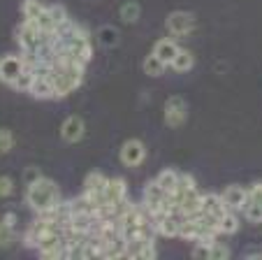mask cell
Wrapping results in <instances>:
<instances>
[{
  "instance_id": "6da1fadb",
  "label": "cell",
  "mask_w": 262,
  "mask_h": 260,
  "mask_svg": "<svg viewBox=\"0 0 262 260\" xmlns=\"http://www.w3.org/2000/svg\"><path fill=\"white\" fill-rule=\"evenodd\" d=\"M58 202H60V191L56 186V182H51L49 177H40L35 184H30L26 188V205L33 211H37V214L54 209Z\"/></svg>"
},
{
  "instance_id": "7a4b0ae2",
  "label": "cell",
  "mask_w": 262,
  "mask_h": 260,
  "mask_svg": "<svg viewBox=\"0 0 262 260\" xmlns=\"http://www.w3.org/2000/svg\"><path fill=\"white\" fill-rule=\"evenodd\" d=\"M84 68L86 65L81 63H54L51 82L56 89V98H65L74 89H79L81 79H84Z\"/></svg>"
},
{
  "instance_id": "3957f363",
  "label": "cell",
  "mask_w": 262,
  "mask_h": 260,
  "mask_svg": "<svg viewBox=\"0 0 262 260\" xmlns=\"http://www.w3.org/2000/svg\"><path fill=\"white\" fill-rule=\"evenodd\" d=\"M188 118V103L181 95H172L165 100V123L169 128H179Z\"/></svg>"
},
{
  "instance_id": "277c9868",
  "label": "cell",
  "mask_w": 262,
  "mask_h": 260,
  "mask_svg": "<svg viewBox=\"0 0 262 260\" xmlns=\"http://www.w3.org/2000/svg\"><path fill=\"white\" fill-rule=\"evenodd\" d=\"M165 26H167L169 35H174V37H183V35L193 33V28H195V16L190 14V12L177 10V12H172V14L167 16Z\"/></svg>"
},
{
  "instance_id": "5b68a950",
  "label": "cell",
  "mask_w": 262,
  "mask_h": 260,
  "mask_svg": "<svg viewBox=\"0 0 262 260\" xmlns=\"http://www.w3.org/2000/svg\"><path fill=\"white\" fill-rule=\"evenodd\" d=\"M119 156L125 167H139L146 158V147H144L142 139H128V142H123Z\"/></svg>"
},
{
  "instance_id": "8992f818",
  "label": "cell",
  "mask_w": 262,
  "mask_h": 260,
  "mask_svg": "<svg viewBox=\"0 0 262 260\" xmlns=\"http://www.w3.org/2000/svg\"><path fill=\"white\" fill-rule=\"evenodd\" d=\"M24 58H21V54H7L0 58V82L7 84V86H12V84L16 82V77H19L21 72H24Z\"/></svg>"
},
{
  "instance_id": "52a82bcc",
  "label": "cell",
  "mask_w": 262,
  "mask_h": 260,
  "mask_svg": "<svg viewBox=\"0 0 262 260\" xmlns=\"http://www.w3.org/2000/svg\"><path fill=\"white\" fill-rule=\"evenodd\" d=\"M86 133V123L81 116H77V114H72V116H68L63 121V126H60V137H63V142L68 144H77L81 137H84Z\"/></svg>"
},
{
  "instance_id": "ba28073f",
  "label": "cell",
  "mask_w": 262,
  "mask_h": 260,
  "mask_svg": "<svg viewBox=\"0 0 262 260\" xmlns=\"http://www.w3.org/2000/svg\"><path fill=\"white\" fill-rule=\"evenodd\" d=\"M221 197L230 211H244L246 200H248V188L232 184V186H225V191L221 193Z\"/></svg>"
},
{
  "instance_id": "9c48e42d",
  "label": "cell",
  "mask_w": 262,
  "mask_h": 260,
  "mask_svg": "<svg viewBox=\"0 0 262 260\" xmlns=\"http://www.w3.org/2000/svg\"><path fill=\"white\" fill-rule=\"evenodd\" d=\"M165 197H167V193L160 188V184L156 182H148L146 186H144V195H142V205L146 207L148 211H156V209H160L163 207V202H165Z\"/></svg>"
},
{
  "instance_id": "30bf717a",
  "label": "cell",
  "mask_w": 262,
  "mask_h": 260,
  "mask_svg": "<svg viewBox=\"0 0 262 260\" xmlns=\"http://www.w3.org/2000/svg\"><path fill=\"white\" fill-rule=\"evenodd\" d=\"M128 197V186H125L123 179L114 177L107 179V186H104V205H116V202L125 200Z\"/></svg>"
},
{
  "instance_id": "8fae6325",
  "label": "cell",
  "mask_w": 262,
  "mask_h": 260,
  "mask_svg": "<svg viewBox=\"0 0 262 260\" xmlns=\"http://www.w3.org/2000/svg\"><path fill=\"white\" fill-rule=\"evenodd\" d=\"M179 49H181V47H179L172 37H163V39H158V42H156L154 54L169 68V65H172V61H174V56L179 54Z\"/></svg>"
},
{
  "instance_id": "7c38bea8",
  "label": "cell",
  "mask_w": 262,
  "mask_h": 260,
  "mask_svg": "<svg viewBox=\"0 0 262 260\" xmlns=\"http://www.w3.org/2000/svg\"><path fill=\"white\" fill-rule=\"evenodd\" d=\"M33 98L37 100H51L56 98V89H54V82H51V77H35L33 86H30L28 91Z\"/></svg>"
},
{
  "instance_id": "4fadbf2b",
  "label": "cell",
  "mask_w": 262,
  "mask_h": 260,
  "mask_svg": "<svg viewBox=\"0 0 262 260\" xmlns=\"http://www.w3.org/2000/svg\"><path fill=\"white\" fill-rule=\"evenodd\" d=\"M202 211L216 216V218H223L225 211H230V209L225 207V202H223V197L218 193H207V195H202Z\"/></svg>"
},
{
  "instance_id": "5bb4252c",
  "label": "cell",
  "mask_w": 262,
  "mask_h": 260,
  "mask_svg": "<svg viewBox=\"0 0 262 260\" xmlns=\"http://www.w3.org/2000/svg\"><path fill=\"white\" fill-rule=\"evenodd\" d=\"M193 65H195V56L190 54L188 49H179V54L174 56L169 68H172L174 72H188V70H193Z\"/></svg>"
},
{
  "instance_id": "9a60e30c",
  "label": "cell",
  "mask_w": 262,
  "mask_h": 260,
  "mask_svg": "<svg viewBox=\"0 0 262 260\" xmlns=\"http://www.w3.org/2000/svg\"><path fill=\"white\" fill-rule=\"evenodd\" d=\"M142 70H144V74H148V77H163L167 65H165L156 54H148L142 63Z\"/></svg>"
},
{
  "instance_id": "2e32d148",
  "label": "cell",
  "mask_w": 262,
  "mask_h": 260,
  "mask_svg": "<svg viewBox=\"0 0 262 260\" xmlns=\"http://www.w3.org/2000/svg\"><path fill=\"white\" fill-rule=\"evenodd\" d=\"M119 16L123 24H137L139 16H142V7H139V3H135V0H128V3L121 5Z\"/></svg>"
},
{
  "instance_id": "e0dca14e",
  "label": "cell",
  "mask_w": 262,
  "mask_h": 260,
  "mask_svg": "<svg viewBox=\"0 0 262 260\" xmlns=\"http://www.w3.org/2000/svg\"><path fill=\"white\" fill-rule=\"evenodd\" d=\"M119 39H121V35L114 26H102V28L98 30V42L104 49H114V47L119 45Z\"/></svg>"
},
{
  "instance_id": "ac0fdd59",
  "label": "cell",
  "mask_w": 262,
  "mask_h": 260,
  "mask_svg": "<svg viewBox=\"0 0 262 260\" xmlns=\"http://www.w3.org/2000/svg\"><path fill=\"white\" fill-rule=\"evenodd\" d=\"M179 177H181V172H177V170H163L156 177V182L160 184V188H163L165 193H174V188H177V184H179Z\"/></svg>"
},
{
  "instance_id": "d6986e66",
  "label": "cell",
  "mask_w": 262,
  "mask_h": 260,
  "mask_svg": "<svg viewBox=\"0 0 262 260\" xmlns=\"http://www.w3.org/2000/svg\"><path fill=\"white\" fill-rule=\"evenodd\" d=\"M45 10H47V5L42 0H24V3H21V14H24V19H37Z\"/></svg>"
},
{
  "instance_id": "ffe728a7",
  "label": "cell",
  "mask_w": 262,
  "mask_h": 260,
  "mask_svg": "<svg viewBox=\"0 0 262 260\" xmlns=\"http://www.w3.org/2000/svg\"><path fill=\"white\" fill-rule=\"evenodd\" d=\"M218 230H221V235H234V232L239 230L237 211H225V216H223L221 223H218Z\"/></svg>"
},
{
  "instance_id": "44dd1931",
  "label": "cell",
  "mask_w": 262,
  "mask_h": 260,
  "mask_svg": "<svg viewBox=\"0 0 262 260\" xmlns=\"http://www.w3.org/2000/svg\"><path fill=\"white\" fill-rule=\"evenodd\" d=\"M104 258H125V239L123 237H116V239L107 242L104 244Z\"/></svg>"
},
{
  "instance_id": "7402d4cb",
  "label": "cell",
  "mask_w": 262,
  "mask_h": 260,
  "mask_svg": "<svg viewBox=\"0 0 262 260\" xmlns=\"http://www.w3.org/2000/svg\"><path fill=\"white\" fill-rule=\"evenodd\" d=\"M33 82H35V70L33 68H24V72L16 77V82L12 84V89L14 91H21V93H28L30 91V86H33Z\"/></svg>"
},
{
  "instance_id": "603a6c76",
  "label": "cell",
  "mask_w": 262,
  "mask_h": 260,
  "mask_svg": "<svg viewBox=\"0 0 262 260\" xmlns=\"http://www.w3.org/2000/svg\"><path fill=\"white\" fill-rule=\"evenodd\" d=\"M244 216H246V221H251V223H262V202L246 200Z\"/></svg>"
},
{
  "instance_id": "cb8c5ba5",
  "label": "cell",
  "mask_w": 262,
  "mask_h": 260,
  "mask_svg": "<svg viewBox=\"0 0 262 260\" xmlns=\"http://www.w3.org/2000/svg\"><path fill=\"white\" fill-rule=\"evenodd\" d=\"M232 255L228 244H223V242H211V253H209V260H228Z\"/></svg>"
},
{
  "instance_id": "d4e9b609",
  "label": "cell",
  "mask_w": 262,
  "mask_h": 260,
  "mask_svg": "<svg viewBox=\"0 0 262 260\" xmlns=\"http://www.w3.org/2000/svg\"><path fill=\"white\" fill-rule=\"evenodd\" d=\"M49 14H51V19H54V24H56V30L70 21V16H68V12H65L63 5H49Z\"/></svg>"
},
{
  "instance_id": "484cf974",
  "label": "cell",
  "mask_w": 262,
  "mask_h": 260,
  "mask_svg": "<svg viewBox=\"0 0 262 260\" xmlns=\"http://www.w3.org/2000/svg\"><path fill=\"white\" fill-rule=\"evenodd\" d=\"M14 149V135L7 128H0V153H10Z\"/></svg>"
},
{
  "instance_id": "4316f807",
  "label": "cell",
  "mask_w": 262,
  "mask_h": 260,
  "mask_svg": "<svg viewBox=\"0 0 262 260\" xmlns=\"http://www.w3.org/2000/svg\"><path fill=\"white\" fill-rule=\"evenodd\" d=\"M14 242V226L0 221V246H10Z\"/></svg>"
},
{
  "instance_id": "83f0119b",
  "label": "cell",
  "mask_w": 262,
  "mask_h": 260,
  "mask_svg": "<svg viewBox=\"0 0 262 260\" xmlns=\"http://www.w3.org/2000/svg\"><path fill=\"white\" fill-rule=\"evenodd\" d=\"M12 193H14V179L0 177V197H10Z\"/></svg>"
},
{
  "instance_id": "f1b7e54d",
  "label": "cell",
  "mask_w": 262,
  "mask_h": 260,
  "mask_svg": "<svg viewBox=\"0 0 262 260\" xmlns=\"http://www.w3.org/2000/svg\"><path fill=\"white\" fill-rule=\"evenodd\" d=\"M209 253H211V244H207V242H195V249H193V258H209Z\"/></svg>"
},
{
  "instance_id": "f546056e",
  "label": "cell",
  "mask_w": 262,
  "mask_h": 260,
  "mask_svg": "<svg viewBox=\"0 0 262 260\" xmlns=\"http://www.w3.org/2000/svg\"><path fill=\"white\" fill-rule=\"evenodd\" d=\"M40 177H45L40 167H33V165H30L28 170H26V174H24V184H26V186H30V184H35Z\"/></svg>"
},
{
  "instance_id": "4dcf8cb0",
  "label": "cell",
  "mask_w": 262,
  "mask_h": 260,
  "mask_svg": "<svg viewBox=\"0 0 262 260\" xmlns=\"http://www.w3.org/2000/svg\"><path fill=\"white\" fill-rule=\"evenodd\" d=\"M148 258H151V260L156 258V246H154V239L144 244V249H142V258H139V260H148Z\"/></svg>"
}]
</instances>
